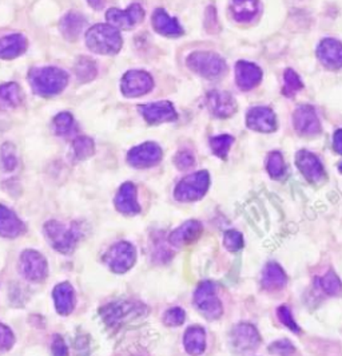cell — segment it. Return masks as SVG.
I'll return each instance as SVG.
<instances>
[{
	"label": "cell",
	"instance_id": "cell-1",
	"mask_svg": "<svg viewBox=\"0 0 342 356\" xmlns=\"http://www.w3.org/2000/svg\"><path fill=\"white\" fill-rule=\"evenodd\" d=\"M28 80L37 95L54 96L65 90L69 75L58 67H36L30 71Z\"/></svg>",
	"mask_w": 342,
	"mask_h": 356
},
{
	"label": "cell",
	"instance_id": "cell-2",
	"mask_svg": "<svg viewBox=\"0 0 342 356\" xmlns=\"http://www.w3.org/2000/svg\"><path fill=\"white\" fill-rule=\"evenodd\" d=\"M122 42L121 33L111 24H96L86 33V44L96 54H117L122 49Z\"/></svg>",
	"mask_w": 342,
	"mask_h": 356
},
{
	"label": "cell",
	"instance_id": "cell-3",
	"mask_svg": "<svg viewBox=\"0 0 342 356\" xmlns=\"http://www.w3.org/2000/svg\"><path fill=\"white\" fill-rule=\"evenodd\" d=\"M186 63L191 71L206 79H218L223 76L228 70L225 59L216 53L209 51L191 53L187 56Z\"/></svg>",
	"mask_w": 342,
	"mask_h": 356
},
{
	"label": "cell",
	"instance_id": "cell-4",
	"mask_svg": "<svg viewBox=\"0 0 342 356\" xmlns=\"http://www.w3.org/2000/svg\"><path fill=\"white\" fill-rule=\"evenodd\" d=\"M44 233L54 249L67 255L71 253L80 237V228L78 224L67 226L58 221H49L44 225Z\"/></svg>",
	"mask_w": 342,
	"mask_h": 356
},
{
	"label": "cell",
	"instance_id": "cell-5",
	"mask_svg": "<svg viewBox=\"0 0 342 356\" xmlns=\"http://www.w3.org/2000/svg\"><path fill=\"white\" fill-rule=\"evenodd\" d=\"M210 187V176L206 170L193 173L182 178L174 190V197L180 203H190L202 198Z\"/></svg>",
	"mask_w": 342,
	"mask_h": 356
},
{
	"label": "cell",
	"instance_id": "cell-6",
	"mask_svg": "<svg viewBox=\"0 0 342 356\" xmlns=\"http://www.w3.org/2000/svg\"><path fill=\"white\" fill-rule=\"evenodd\" d=\"M194 304L202 316L216 320L222 315V304L216 294L212 281H202L194 292Z\"/></svg>",
	"mask_w": 342,
	"mask_h": 356
},
{
	"label": "cell",
	"instance_id": "cell-7",
	"mask_svg": "<svg viewBox=\"0 0 342 356\" xmlns=\"http://www.w3.org/2000/svg\"><path fill=\"white\" fill-rule=\"evenodd\" d=\"M146 307L137 301H114L108 304L101 315L108 325H118L127 320L144 315Z\"/></svg>",
	"mask_w": 342,
	"mask_h": 356
},
{
	"label": "cell",
	"instance_id": "cell-8",
	"mask_svg": "<svg viewBox=\"0 0 342 356\" xmlns=\"http://www.w3.org/2000/svg\"><path fill=\"white\" fill-rule=\"evenodd\" d=\"M135 260L137 251L127 241H121L112 245L105 256V262L108 264V268L115 273H125L132 268Z\"/></svg>",
	"mask_w": 342,
	"mask_h": 356
},
{
	"label": "cell",
	"instance_id": "cell-9",
	"mask_svg": "<svg viewBox=\"0 0 342 356\" xmlns=\"http://www.w3.org/2000/svg\"><path fill=\"white\" fill-rule=\"evenodd\" d=\"M19 266H20L22 275L27 280L35 281V282L44 280L49 273L46 259L43 257V255H40L34 249H27L20 255Z\"/></svg>",
	"mask_w": 342,
	"mask_h": 356
},
{
	"label": "cell",
	"instance_id": "cell-10",
	"mask_svg": "<svg viewBox=\"0 0 342 356\" xmlns=\"http://www.w3.org/2000/svg\"><path fill=\"white\" fill-rule=\"evenodd\" d=\"M162 160V149L155 142H144L128 151L127 161L138 169L151 168Z\"/></svg>",
	"mask_w": 342,
	"mask_h": 356
},
{
	"label": "cell",
	"instance_id": "cell-11",
	"mask_svg": "<svg viewBox=\"0 0 342 356\" xmlns=\"http://www.w3.org/2000/svg\"><path fill=\"white\" fill-rule=\"evenodd\" d=\"M154 87V80L151 75L141 70H131L123 75L121 82L122 93L130 98L141 96L151 92Z\"/></svg>",
	"mask_w": 342,
	"mask_h": 356
},
{
	"label": "cell",
	"instance_id": "cell-12",
	"mask_svg": "<svg viewBox=\"0 0 342 356\" xmlns=\"http://www.w3.org/2000/svg\"><path fill=\"white\" fill-rule=\"evenodd\" d=\"M144 18V10L141 4L134 3L127 10L122 11L118 8H110L106 12V19L115 28L130 30L141 23Z\"/></svg>",
	"mask_w": 342,
	"mask_h": 356
},
{
	"label": "cell",
	"instance_id": "cell-13",
	"mask_svg": "<svg viewBox=\"0 0 342 356\" xmlns=\"http://www.w3.org/2000/svg\"><path fill=\"white\" fill-rule=\"evenodd\" d=\"M296 164L302 176L311 184H318L326 177L323 162L311 151L300 150L296 155Z\"/></svg>",
	"mask_w": 342,
	"mask_h": 356
},
{
	"label": "cell",
	"instance_id": "cell-14",
	"mask_svg": "<svg viewBox=\"0 0 342 356\" xmlns=\"http://www.w3.org/2000/svg\"><path fill=\"white\" fill-rule=\"evenodd\" d=\"M293 124L296 130L298 131L301 135L314 137L321 131V122L317 117L314 108L310 105H302L294 112Z\"/></svg>",
	"mask_w": 342,
	"mask_h": 356
},
{
	"label": "cell",
	"instance_id": "cell-15",
	"mask_svg": "<svg viewBox=\"0 0 342 356\" xmlns=\"http://www.w3.org/2000/svg\"><path fill=\"white\" fill-rule=\"evenodd\" d=\"M232 343L237 351L249 353L259 346L261 337L254 325L249 323H241L235 325L232 331Z\"/></svg>",
	"mask_w": 342,
	"mask_h": 356
},
{
	"label": "cell",
	"instance_id": "cell-16",
	"mask_svg": "<svg viewBox=\"0 0 342 356\" xmlns=\"http://www.w3.org/2000/svg\"><path fill=\"white\" fill-rule=\"evenodd\" d=\"M206 105L209 112L218 118L232 117L237 110V102L233 95L228 92L213 90L206 95Z\"/></svg>",
	"mask_w": 342,
	"mask_h": 356
},
{
	"label": "cell",
	"instance_id": "cell-17",
	"mask_svg": "<svg viewBox=\"0 0 342 356\" xmlns=\"http://www.w3.org/2000/svg\"><path fill=\"white\" fill-rule=\"evenodd\" d=\"M139 112L148 124H162L176 121L178 114L169 101H160L139 106Z\"/></svg>",
	"mask_w": 342,
	"mask_h": 356
},
{
	"label": "cell",
	"instance_id": "cell-18",
	"mask_svg": "<svg viewBox=\"0 0 342 356\" xmlns=\"http://www.w3.org/2000/svg\"><path fill=\"white\" fill-rule=\"evenodd\" d=\"M317 56L320 62L329 70H339L342 67V43L327 37L321 40L317 49Z\"/></svg>",
	"mask_w": 342,
	"mask_h": 356
},
{
	"label": "cell",
	"instance_id": "cell-19",
	"mask_svg": "<svg viewBox=\"0 0 342 356\" xmlns=\"http://www.w3.org/2000/svg\"><path fill=\"white\" fill-rule=\"evenodd\" d=\"M246 124L249 129L261 133H271L277 128L275 114L265 106H257L250 109L246 114Z\"/></svg>",
	"mask_w": 342,
	"mask_h": 356
},
{
	"label": "cell",
	"instance_id": "cell-20",
	"mask_svg": "<svg viewBox=\"0 0 342 356\" xmlns=\"http://www.w3.org/2000/svg\"><path fill=\"white\" fill-rule=\"evenodd\" d=\"M262 80V70L250 62L239 60L235 65V82L243 92L252 90Z\"/></svg>",
	"mask_w": 342,
	"mask_h": 356
},
{
	"label": "cell",
	"instance_id": "cell-21",
	"mask_svg": "<svg viewBox=\"0 0 342 356\" xmlns=\"http://www.w3.org/2000/svg\"><path fill=\"white\" fill-rule=\"evenodd\" d=\"M115 206L121 213L127 216H134L141 212V206L137 198V187L134 184L125 183L119 187V192L115 197Z\"/></svg>",
	"mask_w": 342,
	"mask_h": 356
},
{
	"label": "cell",
	"instance_id": "cell-22",
	"mask_svg": "<svg viewBox=\"0 0 342 356\" xmlns=\"http://www.w3.org/2000/svg\"><path fill=\"white\" fill-rule=\"evenodd\" d=\"M202 224L197 220H190L173 230L169 236V243L174 246H183L194 243L202 233Z\"/></svg>",
	"mask_w": 342,
	"mask_h": 356
},
{
	"label": "cell",
	"instance_id": "cell-23",
	"mask_svg": "<svg viewBox=\"0 0 342 356\" xmlns=\"http://www.w3.org/2000/svg\"><path fill=\"white\" fill-rule=\"evenodd\" d=\"M24 224L7 206L0 205V236L6 239H15L24 232Z\"/></svg>",
	"mask_w": 342,
	"mask_h": 356
},
{
	"label": "cell",
	"instance_id": "cell-24",
	"mask_svg": "<svg viewBox=\"0 0 342 356\" xmlns=\"http://www.w3.org/2000/svg\"><path fill=\"white\" fill-rule=\"evenodd\" d=\"M153 27L157 33L164 37H180L183 34L177 19L171 18L163 8H158L153 14Z\"/></svg>",
	"mask_w": 342,
	"mask_h": 356
},
{
	"label": "cell",
	"instance_id": "cell-25",
	"mask_svg": "<svg viewBox=\"0 0 342 356\" xmlns=\"http://www.w3.org/2000/svg\"><path fill=\"white\" fill-rule=\"evenodd\" d=\"M53 298L55 301V308L60 315H70L75 307V292L71 284L60 282L54 288Z\"/></svg>",
	"mask_w": 342,
	"mask_h": 356
},
{
	"label": "cell",
	"instance_id": "cell-26",
	"mask_svg": "<svg viewBox=\"0 0 342 356\" xmlns=\"http://www.w3.org/2000/svg\"><path fill=\"white\" fill-rule=\"evenodd\" d=\"M183 344L186 351L193 356L202 355L206 350V332L202 327L193 325L189 327L185 332Z\"/></svg>",
	"mask_w": 342,
	"mask_h": 356
},
{
	"label": "cell",
	"instance_id": "cell-27",
	"mask_svg": "<svg viewBox=\"0 0 342 356\" xmlns=\"http://www.w3.org/2000/svg\"><path fill=\"white\" fill-rule=\"evenodd\" d=\"M27 49V39L22 34H12L0 39V58L14 59Z\"/></svg>",
	"mask_w": 342,
	"mask_h": 356
},
{
	"label": "cell",
	"instance_id": "cell-28",
	"mask_svg": "<svg viewBox=\"0 0 342 356\" xmlns=\"http://www.w3.org/2000/svg\"><path fill=\"white\" fill-rule=\"evenodd\" d=\"M288 278L277 262H269L262 272V287L268 291H277L287 285Z\"/></svg>",
	"mask_w": 342,
	"mask_h": 356
},
{
	"label": "cell",
	"instance_id": "cell-29",
	"mask_svg": "<svg viewBox=\"0 0 342 356\" xmlns=\"http://www.w3.org/2000/svg\"><path fill=\"white\" fill-rule=\"evenodd\" d=\"M230 10L237 22H249L259 11V0H232Z\"/></svg>",
	"mask_w": 342,
	"mask_h": 356
},
{
	"label": "cell",
	"instance_id": "cell-30",
	"mask_svg": "<svg viewBox=\"0 0 342 356\" xmlns=\"http://www.w3.org/2000/svg\"><path fill=\"white\" fill-rule=\"evenodd\" d=\"M86 26V19L78 12H70L60 22V31L63 37L69 40H74L79 37Z\"/></svg>",
	"mask_w": 342,
	"mask_h": 356
},
{
	"label": "cell",
	"instance_id": "cell-31",
	"mask_svg": "<svg viewBox=\"0 0 342 356\" xmlns=\"http://www.w3.org/2000/svg\"><path fill=\"white\" fill-rule=\"evenodd\" d=\"M22 102V90L18 83H6L0 86V112L15 109Z\"/></svg>",
	"mask_w": 342,
	"mask_h": 356
},
{
	"label": "cell",
	"instance_id": "cell-32",
	"mask_svg": "<svg viewBox=\"0 0 342 356\" xmlns=\"http://www.w3.org/2000/svg\"><path fill=\"white\" fill-rule=\"evenodd\" d=\"M317 284L321 288V291L329 296H337L341 295L342 281L334 273V271H329L323 278L317 279Z\"/></svg>",
	"mask_w": 342,
	"mask_h": 356
},
{
	"label": "cell",
	"instance_id": "cell-33",
	"mask_svg": "<svg viewBox=\"0 0 342 356\" xmlns=\"http://www.w3.org/2000/svg\"><path fill=\"white\" fill-rule=\"evenodd\" d=\"M75 74L80 82H90L98 74L95 62L87 56L79 58L75 65Z\"/></svg>",
	"mask_w": 342,
	"mask_h": 356
},
{
	"label": "cell",
	"instance_id": "cell-34",
	"mask_svg": "<svg viewBox=\"0 0 342 356\" xmlns=\"http://www.w3.org/2000/svg\"><path fill=\"white\" fill-rule=\"evenodd\" d=\"M95 151L94 141L89 137H78L72 142V155L75 161H83Z\"/></svg>",
	"mask_w": 342,
	"mask_h": 356
},
{
	"label": "cell",
	"instance_id": "cell-35",
	"mask_svg": "<svg viewBox=\"0 0 342 356\" xmlns=\"http://www.w3.org/2000/svg\"><path fill=\"white\" fill-rule=\"evenodd\" d=\"M234 139L232 135L223 134V135H216L210 139V146L213 153L216 154V157L226 160L228 158V153L230 150V146L233 145Z\"/></svg>",
	"mask_w": 342,
	"mask_h": 356
},
{
	"label": "cell",
	"instance_id": "cell-36",
	"mask_svg": "<svg viewBox=\"0 0 342 356\" xmlns=\"http://www.w3.org/2000/svg\"><path fill=\"white\" fill-rule=\"evenodd\" d=\"M284 79H285V85H284L282 93H284V95L289 96V98L294 96V94H297V92H300L304 87L302 80L300 79L298 74L294 70H291V69H288L285 71Z\"/></svg>",
	"mask_w": 342,
	"mask_h": 356
},
{
	"label": "cell",
	"instance_id": "cell-37",
	"mask_svg": "<svg viewBox=\"0 0 342 356\" xmlns=\"http://www.w3.org/2000/svg\"><path fill=\"white\" fill-rule=\"evenodd\" d=\"M268 171L273 178H280L285 173V161L284 157L280 151H271L268 157V164H266Z\"/></svg>",
	"mask_w": 342,
	"mask_h": 356
},
{
	"label": "cell",
	"instance_id": "cell-38",
	"mask_svg": "<svg viewBox=\"0 0 342 356\" xmlns=\"http://www.w3.org/2000/svg\"><path fill=\"white\" fill-rule=\"evenodd\" d=\"M0 155H1V164L6 171H12L14 169L18 167V157L15 153V146L10 142L4 144L0 149Z\"/></svg>",
	"mask_w": 342,
	"mask_h": 356
},
{
	"label": "cell",
	"instance_id": "cell-39",
	"mask_svg": "<svg viewBox=\"0 0 342 356\" xmlns=\"http://www.w3.org/2000/svg\"><path fill=\"white\" fill-rule=\"evenodd\" d=\"M54 126L56 134L69 135L74 130L75 121L70 112H60L54 118Z\"/></svg>",
	"mask_w": 342,
	"mask_h": 356
},
{
	"label": "cell",
	"instance_id": "cell-40",
	"mask_svg": "<svg viewBox=\"0 0 342 356\" xmlns=\"http://www.w3.org/2000/svg\"><path fill=\"white\" fill-rule=\"evenodd\" d=\"M186 320V314L185 311L180 308V307H174V308H170L164 316H163V323L169 327H177L183 324Z\"/></svg>",
	"mask_w": 342,
	"mask_h": 356
},
{
	"label": "cell",
	"instance_id": "cell-41",
	"mask_svg": "<svg viewBox=\"0 0 342 356\" xmlns=\"http://www.w3.org/2000/svg\"><path fill=\"white\" fill-rule=\"evenodd\" d=\"M277 315H278L280 321H281L284 325H287L290 331H293V332H296V334H300V332H301V330H300L297 321L293 318L291 311L289 310L288 307H285V305L280 307V308L277 310Z\"/></svg>",
	"mask_w": 342,
	"mask_h": 356
},
{
	"label": "cell",
	"instance_id": "cell-42",
	"mask_svg": "<svg viewBox=\"0 0 342 356\" xmlns=\"http://www.w3.org/2000/svg\"><path fill=\"white\" fill-rule=\"evenodd\" d=\"M223 244L229 251L237 252L243 246V237L237 230H228L223 236Z\"/></svg>",
	"mask_w": 342,
	"mask_h": 356
},
{
	"label": "cell",
	"instance_id": "cell-43",
	"mask_svg": "<svg viewBox=\"0 0 342 356\" xmlns=\"http://www.w3.org/2000/svg\"><path fill=\"white\" fill-rule=\"evenodd\" d=\"M15 343V337L12 331L0 323V351H8Z\"/></svg>",
	"mask_w": 342,
	"mask_h": 356
},
{
	"label": "cell",
	"instance_id": "cell-44",
	"mask_svg": "<svg viewBox=\"0 0 342 356\" xmlns=\"http://www.w3.org/2000/svg\"><path fill=\"white\" fill-rule=\"evenodd\" d=\"M269 351L273 354H277V355L289 356L291 355L296 350H294V346L289 340H278L271 344Z\"/></svg>",
	"mask_w": 342,
	"mask_h": 356
},
{
	"label": "cell",
	"instance_id": "cell-45",
	"mask_svg": "<svg viewBox=\"0 0 342 356\" xmlns=\"http://www.w3.org/2000/svg\"><path fill=\"white\" fill-rule=\"evenodd\" d=\"M176 165L180 170H186L190 169L194 165V155L187 151V150H182L177 155H176Z\"/></svg>",
	"mask_w": 342,
	"mask_h": 356
},
{
	"label": "cell",
	"instance_id": "cell-46",
	"mask_svg": "<svg viewBox=\"0 0 342 356\" xmlns=\"http://www.w3.org/2000/svg\"><path fill=\"white\" fill-rule=\"evenodd\" d=\"M53 354L54 356H69V350L65 340L59 335H56L53 340Z\"/></svg>",
	"mask_w": 342,
	"mask_h": 356
},
{
	"label": "cell",
	"instance_id": "cell-47",
	"mask_svg": "<svg viewBox=\"0 0 342 356\" xmlns=\"http://www.w3.org/2000/svg\"><path fill=\"white\" fill-rule=\"evenodd\" d=\"M333 148L337 151L342 154V129L334 133V137H333Z\"/></svg>",
	"mask_w": 342,
	"mask_h": 356
},
{
	"label": "cell",
	"instance_id": "cell-48",
	"mask_svg": "<svg viewBox=\"0 0 342 356\" xmlns=\"http://www.w3.org/2000/svg\"><path fill=\"white\" fill-rule=\"evenodd\" d=\"M92 8L95 10H101L105 6V0H87Z\"/></svg>",
	"mask_w": 342,
	"mask_h": 356
},
{
	"label": "cell",
	"instance_id": "cell-49",
	"mask_svg": "<svg viewBox=\"0 0 342 356\" xmlns=\"http://www.w3.org/2000/svg\"><path fill=\"white\" fill-rule=\"evenodd\" d=\"M340 171H341V173H342V164H341V165H340Z\"/></svg>",
	"mask_w": 342,
	"mask_h": 356
}]
</instances>
